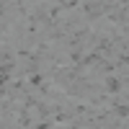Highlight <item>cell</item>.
Masks as SVG:
<instances>
[{
	"mask_svg": "<svg viewBox=\"0 0 129 129\" xmlns=\"http://www.w3.org/2000/svg\"><path fill=\"white\" fill-rule=\"evenodd\" d=\"M101 80V90L103 93H109L111 98L114 95H129V75H121V72H109V75H103Z\"/></svg>",
	"mask_w": 129,
	"mask_h": 129,
	"instance_id": "1",
	"label": "cell"
},
{
	"mask_svg": "<svg viewBox=\"0 0 129 129\" xmlns=\"http://www.w3.org/2000/svg\"><path fill=\"white\" fill-rule=\"evenodd\" d=\"M57 5L64 10V13H78V8H80V0H57Z\"/></svg>",
	"mask_w": 129,
	"mask_h": 129,
	"instance_id": "2",
	"label": "cell"
}]
</instances>
